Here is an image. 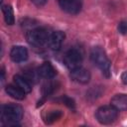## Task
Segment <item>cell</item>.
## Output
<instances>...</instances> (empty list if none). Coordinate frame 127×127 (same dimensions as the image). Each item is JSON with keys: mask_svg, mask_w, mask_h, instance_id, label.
<instances>
[{"mask_svg": "<svg viewBox=\"0 0 127 127\" xmlns=\"http://www.w3.org/2000/svg\"><path fill=\"white\" fill-rule=\"evenodd\" d=\"M90 59L93 62V64L101 70V72L106 76L109 77L110 72V61L108 57L106 56L104 50L100 47H94L92 48L90 52Z\"/></svg>", "mask_w": 127, "mask_h": 127, "instance_id": "1", "label": "cell"}, {"mask_svg": "<svg viewBox=\"0 0 127 127\" xmlns=\"http://www.w3.org/2000/svg\"><path fill=\"white\" fill-rule=\"evenodd\" d=\"M23 117V109L17 104H6L2 106L1 121L5 125H16Z\"/></svg>", "mask_w": 127, "mask_h": 127, "instance_id": "2", "label": "cell"}, {"mask_svg": "<svg viewBox=\"0 0 127 127\" xmlns=\"http://www.w3.org/2000/svg\"><path fill=\"white\" fill-rule=\"evenodd\" d=\"M50 33L44 28H36L27 32L26 38L29 44L35 47H42L45 44H48L50 38Z\"/></svg>", "mask_w": 127, "mask_h": 127, "instance_id": "3", "label": "cell"}, {"mask_svg": "<svg viewBox=\"0 0 127 127\" xmlns=\"http://www.w3.org/2000/svg\"><path fill=\"white\" fill-rule=\"evenodd\" d=\"M118 116V110L110 105L101 106L96 110L95 117L97 121L101 124H111L113 123Z\"/></svg>", "mask_w": 127, "mask_h": 127, "instance_id": "4", "label": "cell"}, {"mask_svg": "<svg viewBox=\"0 0 127 127\" xmlns=\"http://www.w3.org/2000/svg\"><path fill=\"white\" fill-rule=\"evenodd\" d=\"M64 63L70 70L79 67L82 63V55L77 49H70L65 53Z\"/></svg>", "mask_w": 127, "mask_h": 127, "instance_id": "5", "label": "cell"}, {"mask_svg": "<svg viewBox=\"0 0 127 127\" xmlns=\"http://www.w3.org/2000/svg\"><path fill=\"white\" fill-rule=\"evenodd\" d=\"M70 78L75 82L84 84L90 80V73L87 69L79 66L70 70Z\"/></svg>", "mask_w": 127, "mask_h": 127, "instance_id": "6", "label": "cell"}, {"mask_svg": "<svg viewBox=\"0 0 127 127\" xmlns=\"http://www.w3.org/2000/svg\"><path fill=\"white\" fill-rule=\"evenodd\" d=\"M59 4L68 14H77L81 9V4L78 0H59Z\"/></svg>", "mask_w": 127, "mask_h": 127, "instance_id": "7", "label": "cell"}, {"mask_svg": "<svg viewBox=\"0 0 127 127\" xmlns=\"http://www.w3.org/2000/svg\"><path fill=\"white\" fill-rule=\"evenodd\" d=\"M64 38H65V35L64 32L56 31L50 35V38L48 40V45L52 50L58 51L61 49V47L64 41Z\"/></svg>", "mask_w": 127, "mask_h": 127, "instance_id": "8", "label": "cell"}, {"mask_svg": "<svg viewBox=\"0 0 127 127\" xmlns=\"http://www.w3.org/2000/svg\"><path fill=\"white\" fill-rule=\"evenodd\" d=\"M10 58L15 63L25 62L28 59V51L23 46H15L10 52Z\"/></svg>", "mask_w": 127, "mask_h": 127, "instance_id": "9", "label": "cell"}, {"mask_svg": "<svg viewBox=\"0 0 127 127\" xmlns=\"http://www.w3.org/2000/svg\"><path fill=\"white\" fill-rule=\"evenodd\" d=\"M110 103L118 111H125V110H127V94H125V93L115 94L111 98Z\"/></svg>", "mask_w": 127, "mask_h": 127, "instance_id": "10", "label": "cell"}, {"mask_svg": "<svg viewBox=\"0 0 127 127\" xmlns=\"http://www.w3.org/2000/svg\"><path fill=\"white\" fill-rule=\"evenodd\" d=\"M38 74L44 78H53L55 77V75L57 74V70L55 69V67L48 62L44 63L39 68H38Z\"/></svg>", "mask_w": 127, "mask_h": 127, "instance_id": "11", "label": "cell"}, {"mask_svg": "<svg viewBox=\"0 0 127 127\" xmlns=\"http://www.w3.org/2000/svg\"><path fill=\"white\" fill-rule=\"evenodd\" d=\"M5 90L7 92L8 95H10L11 97L17 99V100H23L25 98V92L16 84H9L5 87Z\"/></svg>", "mask_w": 127, "mask_h": 127, "instance_id": "12", "label": "cell"}, {"mask_svg": "<svg viewBox=\"0 0 127 127\" xmlns=\"http://www.w3.org/2000/svg\"><path fill=\"white\" fill-rule=\"evenodd\" d=\"M14 83L17 86H19L25 93H29L32 90V85H31L30 81L20 74L14 75Z\"/></svg>", "mask_w": 127, "mask_h": 127, "instance_id": "13", "label": "cell"}, {"mask_svg": "<svg viewBox=\"0 0 127 127\" xmlns=\"http://www.w3.org/2000/svg\"><path fill=\"white\" fill-rule=\"evenodd\" d=\"M2 12H3L4 20L6 24L13 25L15 22V19H14V13H13L12 7L10 5H2Z\"/></svg>", "mask_w": 127, "mask_h": 127, "instance_id": "14", "label": "cell"}, {"mask_svg": "<svg viewBox=\"0 0 127 127\" xmlns=\"http://www.w3.org/2000/svg\"><path fill=\"white\" fill-rule=\"evenodd\" d=\"M62 116H63V112L61 110H52L47 113V115L45 117V121L48 124H52V123L58 121Z\"/></svg>", "mask_w": 127, "mask_h": 127, "instance_id": "15", "label": "cell"}, {"mask_svg": "<svg viewBox=\"0 0 127 127\" xmlns=\"http://www.w3.org/2000/svg\"><path fill=\"white\" fill-rule=\"evenodd\" d=\"M118 31L119 33L123 34V35H126L127 34V20H124V21H121L118 25Z\"/></svg>", "mask_w": 127, "mask_h": 127, "instance_id": "16", "label": "cell"}, {"mask_svg": "<svg viewBox=\"0 0 127 127\" xmlns=\"http://www.w3.org/2000/svg\"><path fill=\"white\" fill-rule=\"evenodd\" d=\"M62 99H63L64 103L66 106H68V107H70V108H73V107H74V101H73L71 98H69V97H67V96H64Z\"/></svg>", "mask_w": 127, "mask_h": 127, "instance_id": "17", "label": "cell"}, {"mask_svg": "<svg viewBox=\"0 0 127 127\" xmlns=\"http://www.w3.org/2000/svg\"><path fill=\"white\" fill-rule=\"evenodd\" d=\"M36 6H38V7H42V6H44L46 3H47V0H31Z\"/></svg>", "mask_w": 127, "mask_h": 127, "instance_id": "18", "label": "cell"}, {"mask_svg": "<svg viewBox=\"0 0 127 127\" xmlns=\"http://www.w3.org/2000/svg\"><path fill=\"white\" fill-rule=\"evenodd\" d=\"M121 78H122V81H123V83L127 84V71H125V72L122 74Z\"/></svg>", "mask_w": 127, "mask_h": 127, "instance_id": "19", "label": "cell"}, {"mask_svg": "<svg viewBox=\"0 0 127 127\" xmlns=\"http://www.w3.org/2000/svg\"><path fill=\"white\" fill-rule=\"evenodd\" d=\"M2 1H3V0H1V2H2Z\"/></svg>", "mask_w": 127, "mask_h": 127, "instance_id": "20", "label": "cell"}]
</instances>
